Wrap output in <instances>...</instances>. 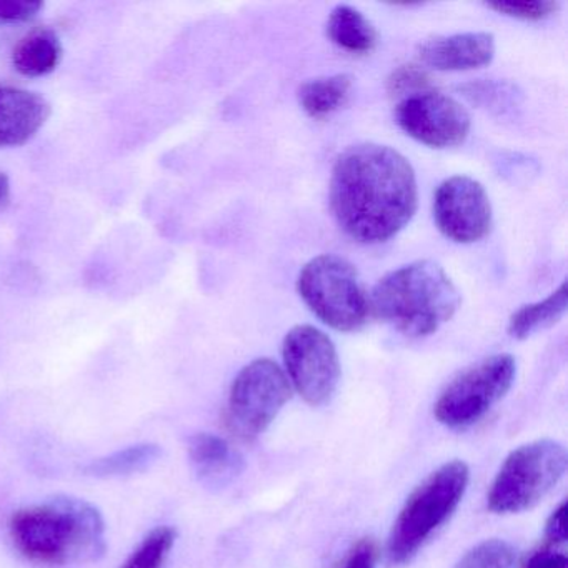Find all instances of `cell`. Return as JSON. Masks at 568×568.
Segmentation results:
<instances>
[{"label": "cell", "instance_id": "8fae6325", "mask_svg": "<svg viewBox=\"0 0 568 568\" xmlns=\"http://www.w3.org/2000/svg\"><path fill=\"white\" fill-rule=\"evenodd\" d=\"M434 217L445 237L458 244H474L490 232L494 212L480 182L455 175L438 185Z\"/></svg>", "mask_w": 568, "mask_h": 568}, {"label": "cell", "instance_id": "2e32d148", "mask_svg": "<svg viewBox=\"0 0 568 568\" xmlns=\"http://www.w3.org/2000/svg\"><path fill=\"white\" fill-rule=\"evenodd\" d=\"M327 36L342 51L368 54L377 45L378 36L372 22L351 6H337L328 16Z\"/></svg>", "mask_w": 568, "mask_h": 568}, {"label": "cell", "instance_id": "277c9868", "mask_svg": "<svg viewBox=\"0 0 568 568\" xmlns=\"http://www.w3.org/2000/svg\"><path fill=\"white\" fill-rule=\"evenodd\" d=\"M468 481V465L452 460L412 491L388 537L387 560L392 567H402L414 560L428 538L457 510Z\"/></svg>", "mask_w": 568, "mask_h": 568}, {"label": "cell", "instance_id": "44dd1931", "mask_svg": "<svg viewBox=\"0 0 568 568\" xmlns=\"http://www.w3.org/2000/svg\"><path fill=\"white\" fill-rule=\"evenodd\" d=\"M514 564V548L504 540H485L471 548L455 568H508Z\"/></svg>", "mask_w": 568, "mask_h": 568}, {"label": "cell", "instance_id": "30bf717a", "mask_svg": "<svg viewBox=\"0 0 568 568\" xmlns=\"http://www.w3.org/2000/svg\"><path fill=\"white\" fill-rule=\"evenodd\" d=\"M395 121L405 134L434 149L460 145L471 125L467 109L437 91L402 99L395 109Z\"/></svg>", "mask_w": 568, "mask_h": 568}, {"label": "cell", "instance_id": "5bb4252c", "mask_svg": "<svg viewBox=\"0 0 568 568\" xmlns=\"http://www.w3.org/2000/svg\"><path fill=\"white\" fill-rule=\"evenodd\" d=\"M189 462L204 487L221 490L244 470V458L224 438L214 434L194 435L189 440Z\"/></svg>", "mask_w": 568, "mask_h": 568}, {"label": "cell", "instance_id": "7c38bea8", "mask_svg": "<svg viewBox=\"0 0 568 568\" xmlns=\"http://www.w3.org/2000/svg\"><path fill=\"white\" fill-rule=\"evenodd\" d=\"M51 118L42 95L14 85H0V149L28 144Z\"/></svg>", "mask_w": 568, "mask_h": 568}, {"label": "cell", "instance_id": "9c48e42d", "mask_svg": "<svg viewBox=\"0 0 568 568\" xmlns=\"http://www.w3.org/2000/svg\"><path fill=\"white\" fill-rule=\"evenodd\" d=\"M282 355L287 378L308 405L318 407L334 397L341 362L328 335L312 325H297L285 335Z\"/></svg>", "mask_w": 568, "mask_h": 568}, {"label": "cell", "instance_id": "603a6c76", "mask_svg": "<svg viewBox=\"0 0 568 568\" xmlns=\"http://www.w3.org/2000/svg\"><path fill=\"white\" fill-rule=\"evenodd\" d=\"M488 8L508 18L521 19V21H541L550 18L558 11V2L554 0H530V2H490Z\"/></svg>", "mask_w": 568, "mask_h": 568}, {"label": "cell", "instance_id": "5b68a950", "mask_svg": "<svg viewBox=\"0 0 568 568\" xmlns=\"http://www.w3.org/2000/svg\"><path fill=\"white\" fill-rule=\"evenodd\" d=\"M567 450L555 440H535L515 448L498 470L488 508L495 514H520L547 497L567 471Z\"/></svg>", "mask_w": 568, "mask_h": 568}, {"label": "cell", "instance_id": "7a4b0ae2", "mask_svg": "<svg viewBox=\"0 0 568 568\" xmlns=\"http://www.w3.org/2000/svg\"><path fill=\"white\" fill-rule=\"evenodd\" d=\"M9 534L22 557L45 567L94 564L108 550L101 511L91 501L71 495H58L14 511Z\"/></svg>", "mask_w": 568, "mask_h": 568}, {"label": "cell", "instance_id": "ac0fdd59", "mask_svg": "<svg viewBox=\"0 0 568 568\" xmlns=\"http://www.w3.org/2000/svg\"><path fill=\"white\" fill-rule=\"evenodd\" d=\"M161 457L162 450L159 445H131L124 450L92 460L91 464L85 465L84 474L95 478L132 477V475L151 470Z\"/></svg>", "mask_w": 568, "mask_h": 568}, {"label": "cell", "instance_id": "4fadbf2b", "mask_svg": "<svg viewBox=\"0 0 568 568\" xmlns=\"http://www.w3.org/2000/svg\"><path fill=\"white\" fill-rule=\"evenodd\" d=\"M425 65L442 72L471 71L485 68L495 58V39L488 32L435 38L420 48Z\"/></svg>", "mask_w": 568, "mask_h": 568}, {"label": "cell", "instance_id": "cb8c5ba5", "mask_svg": "<svg viewBox=\"0 0 568 568\" xmlns=\"http://www.w3.org/2000/svg\"><path fill=\"white\" fill-rule=\"evenodd\" d=\"M44 9L39 0H0V24L29 22Z\"/></svg>", "mask_w": 568, "mask_h": 568}, {"label": "cell", "instance_id": "52a82bcc", "mask_svg": "<svg viewBox=\"0 0 568 568\" xmlns=\"http://www.w3.org/2000/svg\"><path fill=\"white\" fill-rule=\"evenodd\" d=\"M292 385L287 374L271 358H257L245 365L229 394V430L242 440H255L267 430L287 404Z\"/></svg>", "mask_w": 568, "mask_h": 568}, {"label": "cell", "instance_id": "83f0119b", "mask_svg": "<svg viewBox=\"0 0 568 568\" xmlns=\"http://www.w3.org/2000/svg\"><path fill=\"white\" fill-rule=\"evenodd\" d=\"M11 202V179L4 172H0V212Z\"/></svg>", "mask_w": 568, "mask_h": 568}, {"label": "cell", "instance_id": "7402d4cb", "mask_svg": "<svg viewBox=\"0 0 568 568\" xmlns=\"http://www.w3.org/2000/svg\"><path fill=\"white\" fill-rule=\"evenodd\" d=\"M430 81V75L425 69L418 68V65H400L388 78V94L405 99L408 95L432 91Z\"/></svg>", "mask_w": 568, "mask_h": 568}, {"label": "cell", "instance_id": "d4e9b609", "mask_svg": "<svg viewBox=\"0 0 568 568\" xmlns=\"http://www.w3.org/2000/svg\"><path fill=\"white\" fill-rule=\"evenodd\" d=\"M377 557L378 550L375 541L372 538H364L347 551L338 568H375Z\"/></svg>", "mask_w": 568, "mask_h": 568}, {"label": "cell", "instance_id": "d6986e66", "mask_svg": "<svg viewBox=\"0 0 568 568\" xmlns=\"http://www.w3.org/2000/svg\"><path fill=\"white\" fill-rule=\"evenodd\" d=\"M565 308H567V285L561 284L560 288L545 301L518 308L508 322V334L518 341H525L537 332L557 324L565 314Z\"/></svg>", "mask_w": 568, "mask_h": 568}, {"label": "cell", "instance_id": "9a60e30c", "mask_svg": "<svg viewBox=\"0 0 568 568\" xmlns=\"http://www.w3.org/2000/svg\"><path fill=\"white\" fill-rule=\"evenodd\" d=\"M64 48L51 29H36L16 45L12 62L16 71L26 78H44L61 64Z\"/></svg>", "mask_w": 568, "mask_h": 568}, {"label": "cell", "instance_id": "8992f818", "mask_svg": "<svg viewBox=\"0 0 568 568\" xmlns=\"http://www.w3.org/2000/svg\"><path fill=\"white\" fill-rule=\"evenodd\" d=\"M298 294L328 327L355 332L367 324L368 305L364 285L351 262L324 254L304 265L297 281Z\"/></svg>", "mask_w": 568, "mask_h": 568}, {"label": "cell", "instance_id": "ffe728a7", "mask_svg": "<svg viewBox=\"0 0 568 568\" xmlns=\"http://www.w3.org/2000/svg\"><path fill=\"white\" fill-rule=\"evenodd\" d=\"M178 540V531L169 525L155 527L129 555L121 568H162Z\"/></svg>", "mask_w": 568, "mask_h": 568}, {"label": "cell", "instance_id": "4316f807", "mask_svg": "<svg viewBox=\"0 0 568 568\" xmlns=\"http://www.w3.org/2000/svg\"><path fill=\"white\" fill-rule=\"evenodd\" d=\"M545 537L555 547L567 544V501H564L557 510L551 511L547 525H545Z\"/></svg>", "mask_w": 568, "mask_h": 568}, {"label": "cell", "instance_id": "3957f363", "mask_svg": "<svg viewBox=\"0 0 568 568\" xmlns=\"http://www.w3.org/2000/svg\"><path fill=\"white\" fill-rule=\"evenodd\" d=\"M460 292L447 272L432 261L404 265L385 275L372 291L375 317L407 337L435 334L460 307Z\"/></svg>", "mask_w": 568, "mask_h": 568}, {"label": "cell", "instance_id": "484cf974", "mask_svg": "<svg viewBox=\"0 0 568 568\" xmlns=\"http://www.w3.org/2000/svg\"><path fill=\"white\" fill-rule=\"evenodd\" d=\"M520 568H568L567 554L547 545L528 555Z\"/></svg>", "mask_w": 568, "mask_h": 568}, {"label": "cell", "instance_id": "ba28073f", "mask_svg": "<svg viewBox=\"0 0 568 568\" xmlns=\"http://www.w3.org/2000/svg\"><path fill=\"white\" fill-rule=\"evenodd\" d=\"M517 364L508 354L494 355L458 375L435 404L440 424L464 428L480 420L514 385Z\"/></svg>", "mask_w": 568, "mask_h": 568}, {"label": "cell", "instance_id": "e0dca14e", "mask_svg": "<svg viewBox=\"0 0 568 568\" xmlns=\"http://www.w3.org/2000/svg\"><path fill=\"white\" fill-rule=\"evenodd\" d=\"M352 78L347 74L312 79L298 89V102L308 118L321 119L337 112L351 98Z\"/></svg>", "mask_w": 568, "mask_h": 568}, {"label": "cell", "instance_id": "6da1fadb", "mask_svg": "<svg viewBox=\"0 0 568 568\" xmlns=\"http://www.w3.org/2000/svg\"><path fill=\"white\" fill-rule=\"evenodd\" d=\"M417 178L410 162L388 145L357 144L342 152L331 179L338 227L361 244H382L414 217Z\"/></svg>", "mask_w": 568, "mask_h": 568}]
</instances>
